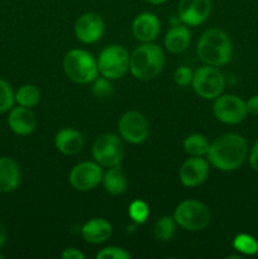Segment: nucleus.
<instances>
[{"instance_id": "ddd939ff", "label": "nucleus", "mask_w": 258, "mask_h": 259, "mask_svg": "<svg viewBox=\"0 0 258 259\" xmlns=\"http://www.w3.org/2000/svg\"><path fill=\"white\" fill-rule=\"evenodd\" d=\"M211 13V0H180L179 18L184 24H202Z\"/></svg>"}, {"instance_id": "f03ea898", "label": "nucleus", "mask_w": 258, "mask_h": 259, "mask_svg": "<svg viewBox=\"0 0 258 259\" xmlns=\"http://www.w3.org/2000/svg\"><path fill=\"white\" fill-rule=\"evenodd\" d=\"M233 55V45L229 35L219 28H211L204 32L197 42V56L205 65H227Z\"/></svg>"}, {"instance_id": "cd10ccee", "label": "nucleus", "mask_w": 258, "mask_h": 259, "mask_svg": "<svg viewBox=\"0 0 258 259\" xmlns=\"http://www.w3.org/2000/svg\"><path fill=\"white\" fill-rule=\"evenodd\" d=\"M15 101L14 93L7 81L0 78V113L10 110Z\"/></svg>"}, {"instance_id": "4468645a", "label": "nucleus", "mask_w": 258, "mask_h": 259, "mask_svg": "<svg viewBox=\"0 0 258 259\" xmlns=\"http://www.w3.org/2000/svg\"><path fill=\"white\" fill-rule=\"evenodd\" d=\"M209 176V161L201 157H192L180 168V181L186 187H197Z\"/></svg>"}, {"instance_id": "412c9836", "label": "nucleus", "mask_w": 258, "mask_h": 259, "mask_svg": "<svg viewBox=\"0 0 258 259\" xmlns=\"http://www.w3.org/2000/svg\"><path fill=\"white\" fill-rule=\"evenodd\" d=\"M103 184L106 191L111 195H121L126 190V186H128L125 175L121 171L119 164L110 167L103 175Z\"/></svg>"}, {"instance_id": "1a4fd4ad", "label": "nucleus", "mask_w": 258, "mask_h": 259, "mask_svg": "<svg viewBox=\"0 0 258 259\" xmlns=\"http://www.w3.org/2000/svg\"><path fill=\"white\" fill-rule=\"evenodd\" d=\"M215 118L224 124H239L248 115L245 101L237 95H220L212 105Z\"/></svg>"}, {"instance_id": "c756f323", "label": "nucleus", "mask_w": 258, "mask_h": 259, "mask_svg": "<svg viewBox=\"0 0 258 259\" xmlns=\"http://www.w3.org/2000/svg\"><path fill=\"white\" fill-rule=\"evenodd\" d=\"M192 77H194V72L191 71V68L186 67V66H182L179 67L174 73V80L181 88H186L190 83L192 82Z\"/></svg>"}, {"instance_id": "f3484780", "label": "nucleus", "mask_w": 258, "mask_h": 259, "mask_svg": "<svg viewBox=\"0 0 258 259\" xmlns=\"http://www.w3.org/2000/svg\"><path fill=\"white\" fill-rule=\"evenodd\" d=\"M111 233H113V227L108 220L103 218L89 220L81 229L82 238L91 244H100L106 242L111 237Z\"/></svg>"}, {"instance_id": "f8f14e48", "label": "nucleus", "mask_w": 258, "mask_h": 259, "mask_svg": "<svg viewBox=\"0 0 258 259\" xmlns=\"http://www.w3.org/2000/svg\"><path fill=\"white\" fill-rule=\"evenodd\" d=\"M105 24L103 18L96 13H85L75 23V34L80 42L91 45L103 37Z\"/></svg>"}, {"instance_id": "7ed1b4c3", "label": "nucleus", "mask_w": 258, "mask_h": 259, "mask_svg": "<svg viewBox=\"0 0 258 259\" xmlns=\"http://www.w3.org/2000/svg\"><path fill=\"white\" fill-rule=\"evenodd\" d=\"M163 65V51L151 42L137 47L129 60V70L138 80H152L157 77L161 73Z\"/></svg>"}, {"instance_id": "2f4dec72", "label": "nucleus", "mask_w": 258, "mask_h": 259, "mask_svg": "<svg viewBox=\"0 0 258 259\" xmlns=\"http://www.w3.org/2000/svg\"><path fill=\"white\" fill-rule=\"evenodd\" d=\"M245 106H247L248 114L258 116V95H254L248 99L247 103H245Z\"/></svg>"}, {"instance_id": "7c9ffc66", "label": "nucleus", "mask_w": 258, "mask_h": 259, "mask_svg": "<svg viewBox=\"0 0 258 259\" xmlns=\"http://www.w3.org/2000/svg\"><path fill=\"white\" fill-rule=\"evenodd\" d=\"M61 257L63 259H85V255L76 248H67L63 250Z\"/></svg>"}, {"instance_id": "a211bd4d", "label": "nucleus", "mask_w": 258, "mask_h": 259, "mask_svg": "<svg viewBox=\"0 0 258 259\" xmlns=\"http://www.w3.org/2000/svg\"><path fill=\"white\" fill-rule=\"evenodd\" d=\"M55 146L66 156L77 154L83 147V138L78 131L73 128H63L56 134Z\"/></svg>"}, {"instance_id": "bb28decb", "label": "nucleus", "mask_w": 258, "mask_h": 259, "mask_svg": "<svg viewBox=\"0 0 258 259\" xmlns=\"http://www.w3.org/2000/svg\"><path fill=\"white\" fill-rule=\"evenodd\" d=\"M93 94L99 100H105L113 95V85L110 83V80L106 77H96L93 81Z\"/></svg>"}, {"instance_id": "2eb2a0df", "label": "nucleus", "mask_w": 258, "mask_h": 259, "mask_svg": "<svg viewBox=\"0 0 258 259\" xmlns=\"http://www.w3.org/2000/svg\"><path fill=\"white\" fill-rule=\"evenodd\" d=\"M132 30H133V35L136 37V39L143 43L152 42L158 37L159 32H161V23H159L158 17L153 13H142V14L137 15L136 19L133 20Z\"/></svg>"}, {"instance_id": "aec40b11", "label": "nucleus", "mask_w": 258, "mask_h": 259, "mask_svg": "<svg viewBox=\"0 0 258 259\" xmlns=\"http://www.w3.org/2000/svg\"><path fill=\"white\" fill-rule=\"evenodd\" d=\"M191 40V33L186 24H176L167 32L164 37V46L171 53H181L189 47Z\"/></svg>"}, {"instance_id": "a878e982", "label": "nucleus", "mask_w": 258, "mask_h": 259, "mask_svg": "<svg viewBox=\"0 0 258 259\" xmlns=\"http://www.w3.org/2000/svg\"><path fill=\"white\" fill-rule=\"evenodd\" d=\"M129 217L133 220L136 224H144L149 217V207L142 200H134L131 205H129Z\"/></svg>"}, {"instance_id": "9b49d317", "label": "nucleus", "mask_w": 258, "mask_h": 259, "mask_svg": "<svg viewBox=\"0 0 258 259\" xmlns=\"http://www.w3.org/2000/svg\"><path fill=\"white\" fill-rule=\"evenodd\" d=\"M103 169L96 162H81L70 172V184L77 191H90L103 181Z\"/></svg>"}, {"instance_id": "6e6552de", "label": "nucleus", "mask_w": 258, "mask_h": 259, "mask_svg": "<svg viewBox=\"0 0 258 259\" xmlns=\"http://www.w3.org/2000/svg\"><path fill=\"white\" fill-rule=\"evenodd\" d=\"M124 156V147L119 137L105 133L99 136L93 144V157L101 167H110L120 164Z\"/></svg>"}, {"instance_id": "c85d7f7f", "label": "nucleus", "mask_w": 258, "mask_h": 259, "mask_svg": "<svg viewBox=\"0 0 258 259\" xmlns=\"http://www.w3.org/2000/svg\"><path fill=\"white\" fill-rule=\"evenodd\" d=\"M98 259H129L131 254L119 247H106L96 254Z\"/></svg>"}, {"instance_id": "b1692460", "label": "nucleus", "mask_w": 258, "mask_h": 259, "mask_svg": "<svg viewBox=\"0 0 258 259\" xmlns=\"http://www.w3.org/2000/svg\"><path fill=\"white\" fill-rule=\"evenodd\" d=\"M176 232V222L171 217H162L153 227V234L156 239L161 242H168Z\"/></svg>"}, {"instance_id": "dca6fc26", "label": "nucleus", "mask_w": 258, "mask_h": 259, "mask_svg": "<svg viewBox=\"0 0 258 259\" xmlns=\"http://www.w3.org/2000/svg\"><path fill=\"white\" fill-rule=\"evenodd\" d=\"M8 124L12 132H14L18 136H28L34 131L37 125V119L30 108L19 105L17 108L10 109Z\"/></svg>"}, {"instance_id": "0eeeda50", "label": "nucleus", "mask_w": 258, "mask_h": 259, "mask_svg": "<svg viewBox=\"0 0 258 259\" xmlns=\"http://www.w3.org/2000/svg\"><path fill=\"white\" fill-rule=\"evenodd\" d=\"M194 91L205 100H214L222 95L225 86L223 73L214 66H204L194 72L191 82Z\"/></svg>"}, {"instance_id": "423d86ee", "label": "nucleus", "mask_w": 258, "mask_h": 259, "mask_svg": "<svg viewBox=\"0 0 258 259\" xmlns=\"http://www.w3.org/2000/svg\"><path fill=\"white\" fill-rule=\"evenodd\" d=\"M129 60L131 57L125 48L119 45L108 46L98 58L99 73L109 80H118L129 70Z\"/></svg>"}, {"instance_id": "f257e3e1", "label": "nucleus", "mask_w": 258, "mask_h": 259, "mask_svg": "<svg viewBox=\"0 0 258 259\" xmlns=\"http://www.w3.org/2000/svg\"><path fill=\"white\" fill-rule=\"evenodd\" d=\"M247 142L242 136L228 133L215 139L209 147L207 161L215 168L224 172L239 168L247 158Z\"/></svg>"}, {"instance_id": "4be33fe9", "label": "nucleus", "mask_w": 258, "mask_h": 259, "mask_svg": "<svg viewBox=\"0 0 258 259\" xmlns=\"http://www.w3.org/2000/svg\"><path fill=\"white\" fill-rule=\"evenodd\" d=\"M209 147V141L202 134H191L184 142L185 152L191 157L206 156Z\"/></svg>"}, {"instance_id": "39448f33", "label": "nucleus", "mask_w": 258, "mask_h": 259, "mask_svg": "<svg viewBox=\"0 0 258 259\" xmlns=\"http://www.w3.org/2000/svg\"><path fill=\"white\" fill-rule=\"evenodd\" d=\"M174 219L182 229L189 232H199L209 225L210 211L202 202L189 199L177 205Z\"/></svg>"}, {"instance_id": "5701e85b", "label": "nucleus", "mask_w": 258, "mask_h": 259, "mask_svg": "<svg viewBox=\"0 0 258 259\" xmlns=\"http://www.w3.org/2000/svg\"><path fill=\"white\" fill-rule=\"evenodd\" d=\"M14 96L15 101L20 106H25V108H33L40 100V93L34 85L20 86L17 93L14 94Z\"/></svg>"}, {"instance_id": "9d476101", "label": "nucleus", "mask_w": 258, "mask_h": 259, "mask_svg": "<svg viewBox=\"0 0 258 259\" xmlns=\"http://www.w3.org/2000/svg\"><path fill=\"white\" fill-rule=\"evenodd\" d=\"M121 138L131 144H141L148 138L149 125L143 114L138 111H128L118 123Z\"/></svg>"}, {"instance_id": "72a5a7b5", "label": "nucleus", "mask_w": 258, "mask_h": 259, "mask_svg": "<svg viewBox=\"0 0 258 259\" xmlns=\"http://www.w3.org/2000/svg\"><path fill=\"white\" fill-rule=\"evenodd\" d=\"M5 240H7V229H5V227L3 225V223H0V248L3 247Z\"/></svg>"}, {"instance_id": "f704fd0d", "label": "nucleus", "mask_w": 258, "mask_h": 259, "mask_svg": "<svg viewBox=\"0 0 258 259\" xmlns=\"http://www.w3.org/2000/svg\"><path fill=\"white\" fill-rule=\"evenodd\" d=\"M146 2L149 3V4H152V5H162V4H164L167 0H146Z\"/></svg>"}, {"instance_id": "c9c22d12", "label": "nucleus", "mask_w": 258, "mask_h": 259, "mask_svg": "<svg viewBox=\"0 0 258 259\" xmlns=\"http://www.w3.org/2000/svg\"><path fill=\"white\" fill-rule=\"evenodd\" d=\"M2 258H3V255H2V254H0V259H2Z\"/></svg>"}, {"instance_id": "393cba45", "label": "nucleus", "mask_w": 258, "mask_h": 259, "mask_svg": "<svg viewBox=\"0 0 258 259\" xmlns=\"http://www.w3.org/2000/svg\"><path fill=\"white\" fill-rule=\"evenodd\" d=\"M235 250L245 255H254L258 253V242L249 234H238L233 240Z\"/></svg>"}, {"instance_id": "20e7f679", "label": "nucleus", "mask_w": 258, "mask_h": 259, "mask_svg": "<svg viewBox=\"0 0 258 259\" xmlns=\"http://www.w3.org/2000/svg\"><path fill=\"white\" fill-rule=\"evenodd\" d=\"M66 76L76 83H90L98 77V61L85 50H72L63 58Z\"/></svg>"}, {"instance_id": "6ab92c4d", "label": "nucleus", "mask_w": 258, "mask_h": 259, "mask_svg": "<svg viewBox=\"0 0 258 259\" xmlns=\"http://www.w3.org/2000/svg\"><path fill=\"white\" fill-rule=\"evenodd\" d=\"M20 168L14 159L0 157V192L14 191L20 184Z\"/></svg>"}, {"instance_id": "473e14b6", "label": "nucleus", "mask_w": 258, "mask_h": 259, "mask_svg": "<svg viewBox=\"0 0 258 259\" xmlns=\"http://www.w3.org/2000/svg\"><path fill=\"white\" fill-rule=\"evenodd\" d=\"M249 164L255 172H258V141L252 147L249 153Z\"/></svg>"}]
</instances>
